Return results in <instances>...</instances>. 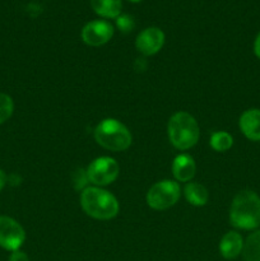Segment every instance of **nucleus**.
<instances>
[{"instance_id":"20e7f679","label":"nucleus","mask_w":260,"mask_h":261,"mask_svg":"<svg viewBox=\"0 0 260 261\" xmlns=\"http://www.w3.org/2000/svg\"><path fill=\"white\" fill-rule=\"evenodd\" d=\"M94 139L105 149L121 152L132 145V134L122 122L116 119H105L94 129Z\"/></svg>"},{"instance_id":"ddd939ff","label":"nucleus","mask_w":260,"mask_h":261,"mask_svg":"<svg viewBox=\"0 0 260 261\" xmlns=\"http://www.w3.org/2000/svg\"><path fill=\"white\" fill-rule=\"evenodd\" d=\"M94 12L103 18H117L121 13V0H89Z\"/></svg>"},{"instance_id":"aec40b11","label":"nucleus","mask_w":260,"mask_h":261,"mask_svg":"<svg viewBox=\"0 0 260 261\" xmlns=\"http://www.w3.org/2000/svg\"><path fill=\"white\" fill-rule=\"evenodd\" d=\"M254 53L257 58L260 59V32L257 33L256 38H255V42H254Z\"/></svg>"},{"instance_id":"7ed1b4c3","label":"nucleus","mask_w":260,"mask_h":261,"mask_svg":"<svg viewBox=\"0 0 260 261\" xmlns=\"http://www.w3.org/2000/svg\"><path fill=\"white\" fill-rule=\"evenodd\" d=\"M168 139L171 144L180 150L190 149L198 143L200 130L195 117L189 112H176L168 121Z\"/></svg>"},{"instance_id":"0eeeda50","label":"nucleus","mask_w":260,"mask_h":261,"mask_svg":"<svg viewBox=\"0 0 260 261\" xmlns=\"http://www.w3.org/2000/svg\"><path fill=\"white\" fill-rule=\"evenodd\" d=\"M25 240L23 227L10 217L0 216V246L8 251H17Z\"/></svg>"},{"instance_id":"a211bd4d","label":"nucleus","mask_w":260,"mask_h":261,"mask_svg":"<svg viewBox=\"0 0 260 261\" xmlns=\"http://www.w3.org/2000/svg\"><path fill=\"white\" fill-rule=\"evenodd\" d=\"M116 25L121 32L127 33V32H132L134 30V19H133L130 15L127 14H120L119 17L116 18Z\"/></svg>"},{"instance_id":"4be33fe9","label":"nucleus","mask_w":260,"mask_h":261,"mask_svg":"<svg viewBox=\"0 0 260 261\" xmlns=\"http://www.w3.org/2000/svg\"><path fill=\"white\" fill-rule=\"evenodd\" d=\"M129 2H132V3H139V2H142V0H129Z\"/></svg>"},{"instance_id":"1a4fd4ad","label":"nucleus","mask_w":260,"mask_h":261,"mask_svg":"<svg viewBox=\"0 0 260 261\" xmlns=\"http://www.w3.org/2000/svg\"><path fill=\"white\" fill-rule=\"evenodd\" d=\"M165 43V33L157 27L145 28L138 35L135 46L140 54L145 56H152L162 48Z\"/></svg>"},{"instance_id":"9d476101","label":"nucleus","mask_w":260,"mask_h":261,"mask_svg":"<svg viewBox=\"0 0 260 261\" xmlns=\"http://www.w3.org/2000/svg\"><path fill=\"white\" fill-rule=\"evenodd\" d=\"M240 130L247 139L260 142V110L250 109L240 117Z\"/></svg>"},{"instance_id":"9b49d317","label":"nucleus","mask_w":260,"mask_h":261,"mask_svg":"<svg viewBox=\"0 0 260 261\" xmlns=\"http://www.w3.org/2000/svg\"><path fill=\"white\" fill-rule=\"evenodd\" d=\"M244 240L237 232H227L219 242V252L227 260H233L242 252Z\"/></svg>"},{"instance_id":"f257e3e1","label":"nucleus","mask_w":260,"mask_h":261,"mask_svg":"<svg viewBox=\"0 0 260 261\" xmlns=\"http://www.w3.org/2000/svg\"><path fill=\"white\" fill-rule=\"evenodd\" d=\"M229 222L240 229H255L260 226V198L256 193L244 190L235 196Z\"/></svg>"},{"instance_id":"2eb2a0df","label":"nucleus","mask_w":260,"mask_h":261,"mask_svg":"<svg viewBox=\"0 0 260 261\" xmlns=\"http://www.w3.org/2000/svg\"><path fill=\"white\" fill-rule=\"evenodd\" d=\"M242 257L245 261H260V231L250 234L244 242Z\"/></svg>"},{"instance_id":"423d86ee","label":"nucleus","mask_w":260,"mask_h":261,"mask_svg":"<svg viewBox=\"0 0 260 261\" xmlns=\"http://www.w3.org/2000/svg\"><path fill=\"white\" fill-rule=\"evenodd\" d=\"M88 181L96 186H106L114 182L120 173V166L114 158L99 157L92 161L87 168Z\"/></svg>"},{"instance_id":"f3484780","label":"nucleus","mask_w":260,"mask_h":261,"mask_svg":"<svg viewBox=\"0 0 260 261\" xmlns=\"http://www.w3.org/2000/svg\"><path fill=\"white\" fill-rule=\"evenodd\" d=\"M14 110V103L10 96L5 93H0V124L7 121L13 114Z\"/></svg>"},{"instance_id":"f8f14e48","label":"nucleus","mask_w":260,"mask_h":261,"mask_svg":"<svg viewBox=\"0 0 260 261\" xmlns=\"http://www.w3.org/2000/svg\"><path fill=\"white\" fill-rule=\"evenodd\" d=\"M195 162L189 154H180L173 160L172 173L175 178L181 182H188L195 175Z\"/></svg>"},{"instance_id":"412c9836","label":"nucleus","mask_w":260,"mask_h":261,"mask_svg":"<svg viewBox=\"0 0 260 261\" xmlns=\"http://www.w3.org/2000/svg\"><path fill=\"white\" fill-rule=\"evenodd\" d=\"M7 182H8V176L5 175L4 171L0 170V191L3 190V188H4Z\"/></svg>"},{"instance_id":"dca6fc26","label":"nucleus","mask_w":260,"mask_h":261,"mask_svg":"<svg viewBox=\"0 0 260 261\" xmlns=\"http://www.w3.org/2000/svg\"><path fill=\"white\" fill-rule=\"evenodd\" d=\"M233 144V138L227 132H216L211 137V147L217 152H226Z\"/></svg>"},{"instance_id":"4468645a","label":"nucleus","mask_w":260,"mask_h":261,"mask_svg":"<svg viewBox=\"0 0 260 261\" xmlns=\"http://www.w3.org/2000/svg\"><path fill=\"white\" fill-rule=\"evenodd\" d=\"M185 198L191 205L203 206L205 205L209 199L208 190L203 185L198 182H189L184 189Z\"/></svg>"},{"instance_id":"6ab92c4d","label":"nucleus","mask_w":260,"mask_h":261,"mask_svg":"<svg viewBox=\"0 0 260 261\" xmlns=\"http://www.w3.org/2000/svg\"><path fill=\"white\" fill-rule=\"evenodd\" d=\"M9 261H30V259H28L25 252L17 250V251H13L12 254H10Z\"/></svg>"},{"instance_id":"6e6552de","label":"nucleus","mask_w":260,"mask_h":261,"mask_svg":"<svg viewBox=\"0 0 260 261\" xmlns=\"http://www.w3.org/2000/svg\"><path fill=\"white\" fill-rule=\"evenodd\" d=\"M114 36V27L106 20H92L82 30V38L89 46H102Z\"/></svg>"},{"instance_id":"39448f33","label":"nucleus","mask_w":260,"mask_h":261,"mask_svg":"<svg viewBox=\"0 0 260 261\" xmlns=\"http://www.w3.org/2000/svg\"><path fill=\"white\" fill-rule=\"evenodd\" d=\"M180 185L172 180L155 182L147 194V204L154 211H165L171 208L180 199Z\"/></svg>"},{"instance_id":"f03ea898","label":"nucleus","mask_w":260,"mask_h":261,"mask_svg":"<svg viewBox=\"0 0 260 261\" xmlns=\"http://www.w3.org/2000/svg\"><path fill=\"white\" fill-rule=\"evenodd\" d=\"M81 205L89 217L109 221L119 213V201L109 191L97 186L86 188L81 194Z\"/></svg>"}]
</instances>
